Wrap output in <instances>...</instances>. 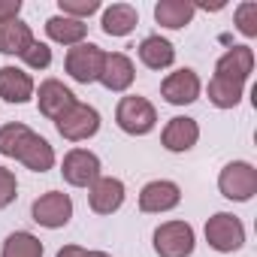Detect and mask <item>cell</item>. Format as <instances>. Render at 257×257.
Instances as JSON below:
<instances>
[{
    "label": "cell",
    "instance_id": "obj_25",
    "mask_svg": "<svg viewBox=\"0 0 257 257\" xmlns=\"http://www.w3.org/2000/svg\"><path fill=\"white\" fill-rule=\"evenodd\" d=\"M28 134H31V127H25V124H7V127H0V155H4V158H16L19 149H22V143L28 140Z\"/></svg>",
    "mask_w": 257,
    "mask_h": 257
},
{
    "label": "cell",
    "instance_id": "obj_27",
    "mask_svg": "<svg viewBox=\"0 0 257 257\" xmlns=\"http://www.w3.org/2000/svg\"><path fill=\"white\" fill-rule=\"evenodd\" d=\"M61 16H70V19H88L100 10V0H61Z\"/></svg>",
    "mask_w": 257,
    "mask_h": 257
},
{
    "label": "cell",
    "instance_id": "obj_29",
    "mask_svg": "<svg viewBox=\"0 0 257 257\" xmlns=\"http://www.w3.org/2000/svg\"><path fill=\"white\" fill-rule=\"evenodd\" d=\"M16 197H19V182H16V176H13L7 167H0V209H7Z\"/></svg>",
    "mask_w": 257,
    "mask_h": 257
},
{
    "label": "cell",
    "instance_id": "obj_8",
    "mask_svg": "<svg viewBox=\"0 0 257 257\" xmlns=\"http://www.w3.org/2000/svg\"><path fill=\"white\" fill-rule=\"evenodd\" d=\"M61 173H64V182H70L76 188H91L100 179V158L88 149H73V152H67Z\"/></svg>",
    "mask_w": 257,
    "mask_h": 257
},
{
    "label": "cell",
    "instance_id": "obj_4",
    "mask_svg": "<svg viewBox=\"0 0 257 257\" xmlns=\"http://www.w3.org/2000/svg\"><path fill=\"white\" fill-rule=\"evenodd\" d=\"M103 61H106V52H103L100 46H94V43H79V46H73V49L67 52L64 67H67V73H70L76 82L88 85V82H97V79H100Z\"/></svg>",
    "mask_w": 257,
    "mask_h": 257
},
{
    "label": "cell",
    "instance_id": "obj_1",
    "mask_svg": "<svg viewBox=\"0 0 257 257\" xmlns=\"http://www.w3.org/2000/svg\"><path fill=\"white\" fill-rule=\"evenodd\" d=\"M115 121L124 134H131V137H146L155 131V124H158V112L155 106L146 100V97H121L118 100V109H115Z\"/></svg>",
    "mask_w": 257,
    "mask_h": 257
},
{
    "label": "cell",
    "instance_id": "obj_14",
    "mask_svg": "<svg viewBox=\"0 0 257 257\" xmlns=\"http://www.w3.org/2000/svg\"><path fill=\"white\" fill-rule=\"evenodd\" d=\"M197 140H200V127L188 115L170 118V124L164 127V137H161V143H164L167 152H188V149L197 146Z\"/></svg>",
    "mask_w": 257,
    "mask_h": 257
},
{
    "label": "cell",
    "instance_id": "obj_23",
    "mask_svg": "<svg viewBox=\"0 0 257 257\" xmlns=\"http://www.w3.org/2000/svg\"><path fill=\"white\" fill-rule=\"evenodd\" d=\"M242 91H245V82H233V79H224V76H212V82H209V103L218 106V109H233L242 100Z\"/></svg>",
    "mask_w": 257,
    "mask_h": 257
},
{
    "label": "cell",
    "instance_id": "obj_6",
    "mask_svg": "<svg viewBox=\"0 0 257 257\" xmlns=\"http://www.w3.org/2000/svg\"><path fill=\"white\" fill-rule=\"evenodd\" d=\"M58 134L70 143H82L88 137H94L100 131V112L94 106H85V103H76L67 115H61L58 121Z\"/></svg>",
    "mask_w": 257,
    "mask_h": 257
},
{
    "label": "cell",
    "instance_id": "obj_2",
    "mask_svg": "<svg viewBox=\"0 0 257 257\" xmlns=\"http://www.w3.org/2000/svg\"><path fill=\"white\" fill-rule=\"evenodd\" d=\"M218 188L227 200L233 203H248L257 194V170L248 161H233L221 170L218 176Z\"/></svg>",
    "mask_w": 257,
    "mask_h": 257
},
{
    "label": "cell",
    "instance_id": "obj_11",
    "mask_svg": "<svg viewBox=\"0 0 257 257\" xmlns=\"http://www.w3.org/2000/svg\"><path fill=\"white\" fill-rule=\"evenodd\" d=\"M182 203V191L176 182H167V179H158V182H149L140 194V209L143 212H152V215H161V212H170Z\"/></svg>",
    "mask_w": 257,
    "mask_h": 257
},
{
    "label": "cell",
    "instance_id": "obj_32",
    "mask_svg": "<svg viewBox=\"0 0 257 257\" xmlns=\"http://www.w3.org/2000/svg\"><path fill=\"white\" fill-rule=\"evenodd\" d=\"M85 257H109L106 251H85Z\"/></svg>",
    "mask_w": 257,
    "mask_h": 257
},
{
    "label": "cell",
    "instance_id": "obj_7",
    "mask_svg": "<svg viewBox=\"0 0 257 257\" xmlns=\"http://www.w3.org/2000/svg\"><path fill=\"white\" fill-rule=\"evenodd\" d=\"M31 215H34L37 224H43V227H49V230H58V227H64V224L73 218V200H70V194L49 191V194H43L40 200H34Z\"/></svg>",
    "mask_w": 257,
    "mask_h": 257
},
{
    "label": "cell",
    "instance_id": "obj_13",
    "mask_svg": "<svg viewBox=\"0 0 257 257\" xmlns=\"http://www.w3.org/2000/svg\"><path fill=\"white\" fill-rule=\"evenodd\" d=\"M134 76H137L134 61L121 52H112V55H106L97 82H103V88H109V91H127L134 85Z\"/></svg>",
    "mask_w": 257,
    "mask_h": 257
},
{
    "label": "cell",
    "instance_id": "obj_22",
    "mask_svg": "<svg viewBox=\"0 0 257 257\" xmlns=\"http://www.w3.org/2000/svg\"><path fill=\"white\" fill-rule=\"evenodd\" d=\"M31 43H34V31L22 19H13V22L0 25V52L4 55H22Z\"/></svg>",
    "mask_w": 257,
    "mask_h": 257
},
{
    "label": "cell",
    "instance_id": "obj_15",
    "mask_svg": "<svg viewBox=\"0 0 257 257\" xmlns=\"http://www.w3.org/2000/svg\"><path fill=\"white\" fill-rule=\"evenodd\" d=\"M254 70V52L248 46H233L230 52H224L215 64V76L233 79V82H245Z\"/></svg>",
    "mask_w": 257,
    "mask_h": 257
},
{
    "label": "cell",
    "instance_id": "obj_19",
    "mask_svg": "<svg viewBox=\"0 0 257 257\" xmlns=\"http://www.w3.org/2000/svg\"><path fill=\"white\" fill-rule=\"evenodd\" d=\"M46 34H49V40H55L61 46H79V43H85L88 25L79 19H70V16H52L46 22Z\"/></svg>",
    "mask_w": 257,
    "mask_h": 257
},
{
    "label": "cell",
    "instance_id": "obj_21",
    "mask_svg": "<svg viewBox=\"0 0 257 257\" xmlns=\"http://www.w3.org/2000/svg\"><path fill=\"white\" fill-rule=\"evenodd\" d=\"M140 22V13L131 7V4H112L106 13H103V34L109 37H127Z\"/></svg>",
    "mask_w": 257,
    "mask_h": 257
},
{
    "label": "cell",
    "instance_id": "obj_9",
    "mask_svg": "<svg viewBox=\"0 0 257 257\" xmlns=\"http://www.w3.org/2000/svg\"><path fill=\"white\" fill-rule=\"evenodd\" d=\"M161 94H164V100L173 103V106H188V103H194V100L200 97V76H197L194 70L182 67V70H176V73H170V76L164 79Z\"/></svg>",
    "mask_w": 257,
    "mask_h": 257
},
{
    "label": "cell",
    "instance_id": "obj_12",
    "mask_svg": "<svg viewBox=\"0 0 257 257\" xmlns=\"http://www.w3.org/2000/svg\"><path fill=\"white\" fill-rule=\"evenodd\" d=\"M88 203H91V209H94L97 215H112V212L121 209V203H124V182H121V179H106V176H100V179L91 185V191H88Z\"/></svg>",
    "mask_w": 257,
    "mask_h": 257
},
{
    "label": "cell",
    "instance_id": "obj_3",
    "mask_svg": "<svg viewBox=\"0 0 257 257\" xmlns=\"http://www.w3.org/2000/svg\"><path fill=\"white\" fill-rule=\"evenodd\" d=\"M206 242L221 251V254H230V251H239L245 245V227L236 215L230 212H218L206 221Z\"/></svg>",
    "mask_w": 257,
    "mask_h": 257
},
{
    "label": "cell",
    "instance_id": "obj_17",
    "mask_svg": "<svg viewBox=\"0 0 257 257\" xmlns=\"http://www.w3.org/2000/svg\"><path fill=\"white\" fill-rule=\"evenodd\" d=\"M0 97L7 103H28L34 97V79L19 67H0Z\"/></svg>",
    "mask_w": 257,
    "mask_h": 257
},
{
    "label": "cell",
    "instance_id": "obj_28",
    "mask_svg": "<svg viewBox=\"0 0 257 257\" xmlns=\"http://www.w3.org/2000/svg\"><path fill=\"white\" fill-rule=\"evenodd\" d=\"M236 28L245 37H257V4L248 0V4L236 7Z\"/></svg>",
    "mask_w": 257,
    "mask_h": 257
},
{
    "label": "cell",
    "instance_id": "obj_24",
    "mask_svg": "<svg viewBox=\"0 0 257 257\" xmlns=\"http://www.w3.org/2000/svg\"><path fill=\"white\" fill-rule=\"evenodd\" d=\"M0 257H43V242L34 236V233H13L7 236L4 242V251H0Z\"/></svg>",
    "mask_w": 257,
    "mask_h": 257
},
{
    "label": "cell",
    "instance_id": "obj_26",
    "mask_svg": "<svg viewBox=\"0 0 257 257\" xmlns=\"http://www.w3.org/2000/svg\"><path fill=\"white\" fill-rule=\"evenodd\" d=\"M22 61L31 67V70H46L49 64H52V49L46 46V43H31L25 52H22Z\"/></svg>",
    "mask_w": 257,
    "mask_h": 257
},
{
    "label": "cell",
    "instance_id": "obj_18",
    "mask_svg": "<svg viewBox=\"0 0 257 257\" xmlns=\"http://www.w3.org/2000/svg\"><path fill=\"white\" fill-rule=\"evenodd\" d=\"M197 7L191 4V0H161V4L155 7V22L161 28H170V31H179L185 25H191Z\"/></svg>",
    "mask_w": 257,
    "mask_h": 257
},
{
    "label": "cell",
    "instance_id": "obj_10",
    "mask_svg": "<svg viewBox=\"0 0 257 257\" xmlns=\"http://www.w3.org/2000/svg\"><path fill=\"white\" fill-rule=\"evenodd\" d=\"M37 103H40V112H43L46 118L58 121L61 115H67V112L76 106V94H73L64 82H58V79H46V82L40 85Z\"/></svg>",
    "mask_w": 257,
    "mask_h": 257
},
{
    "label": "cell",
    "instance_id": "obj_16",
    "mask_svg": "<svg viewBox=\"0 0 257 257\" xmlns=\"http://www.w3.org/2000/svg\"><path fill=\"white\" fill-rule=\"evenodd\" d=\"M16 161H22L28 170H34V173H46V170H52L55 167V149L40 137V134H28V140L22 143V149H19V155H16Z\"/></svg>",
    "mask_w": 257,
    "mask_h": 257
},
{
    "label": "cell",
    "instance_id": "obj_31",
    "mask_svg": "<svg viewBox=\"0 0 257 257\" xmlns=\"http://www.w3.org/2000/svg\"><path fill=\"white\" fill-rule=\"evenodd\" d=\"M58 257H85V248H79V245H64V248L58 251Z\"/></svg>",
    "mask_w": 257,
    "mask_h": 257
},
{
    "label": "cell",
    "instance_id": "obj_20",
    "mask_svg": "<svg viewBox=\"0 0 257 257\" xmlns=\"http://www.w3.org/2000/svg\"><path fill=\"white\" fill-rule=\"evenodd\" d=\"M140 61H143L149 70H167V67L176 61V49H173L170 40L152 34V37H146V40L140 43Z\"/></svg>",
    "mask_w": 257,
    "mask_h": 257
},
{
    "label": "cell",
    "instance_id": "obj_30",
    "mask_svg": "<svg viewBox=\"0 0 257 257\" xmlns=\"http://www.w3.org/2000/svg\"><path fill=\"white\" fill-rule=\"evenodd\" d=\"M19 13H22V0H0V25L19 19Z\"/></svg>",
    "mask_w": 257,
    "mask_h": 257
},
{
    "label": "cell",
    "instance_id": "obj_5",
    "mask_svg": "<svg viewBox=\"0 0 257 257\" xmlns=\"http://www.w3.org/2000/svg\"><path fill=\"white\" fill-rule=\"evenodd\" d=\"M155 251L161 257H191L194 227L188 221H167L155 230Z\"/></svg>",
    "mask_w": 257,
    "mask_h": 257
}]
</instances>
